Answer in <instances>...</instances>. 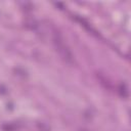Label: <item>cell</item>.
Here are the masks:
<instances>
[{
    "mask_svg": "<svg viewBox=\"0 0 131 131\" xmlns=\"http://www.w3.org/2000/svg\"><path fill=\"white\" fill-rule=\"evenodd\" d=\"M6 93H7V89L3 85H0V94H6Z\"/></svg>",
    "mask_w": 131,
    "mask_h": 131,
    "instance_id": "7",
    "label": "cell"
},
{
    "mask_svg": "<svg viewBox=\"0 0 131 131\" xmlns=\"http://www.w3.org/2000/svg\"><path fill=\"white\" fill-rule=\"evenodd\" d=\"M15 125H13V124H5V125H3L2 126V129L4 130V131H14L15 130Z\"/></svg>",
    "mask_w": 131,
    "mask_h": 131,
    "instance_id": "5",
    "label": "cell"
},
{
    "mask_svg": "<svg viewBox=\"0 0 131 131\" xmlns=\"http://www.w3.org/2000/svg\"><path fill=\"white\" fill-rule=\"evenodd\" d=\"M14 72H15V75H17V76H20V77H26L27 76V72L21 68H16L14 70Z\"/></svg>",
    "mask_w": 131,
    "mask_h": 131,
    "instance_id": "6",
    "label": "cell"
},
{
    "mask_svg": "<svg viewBox=\"0 0 131 131\" xmlns=\"http://www.w3.org/2000/svg\"><path fill=\"white\" fill-rule=\"evenodd\" d=\"M119 93L121 96L123 97H128V94H129V91H128V88L125 84H120L119 85Z\"/></svg>",
    "mask_w": 131,
    "mask_h": 131,
    "instance_id": "2",
    "label": "cell"
},
{
    "mask_svg": "<svg viewBox=\"0 0 131 131\" xmlns=\"http://www.w3.org/2000/svg\"><path fill=\"white\" fill-rule=\"evenodd\" d=\"M79 131H88V130H84V129H83V130H79Z\"/></svg>",
    "mask_w": 131,
    "mask_h": 131,
    "instance_id": "8",
    "label": "cell"
},
{
    "mask_svg": "<svg viewBox=\"0 0 131 131\" xmlns=\"http://www.w3.org/2000/svg\"><path fill=\"white\" fill-rule=\"evenodd\" d=\"M52 40H53L54 47H55L56 51L59 53L60 57H61L66 62H68V63H70V64L74 63V55H73V53L71 52L70 48L66 45L64 40H63L62 36L60 35V33L54 32V33H53V36H52Z\"/></svg>",
    "mask_w": 131,
    "mask_h": 131,
    "instance_id": "1",
    "label": "cell"
},
{
    "mask_svg": "<svg viewBox=\"0 0 131 131\" xmlns=\"http://www.w3.org/2000/svg\"><path fill=\"white\" fill-rule=\"evenodd\" d=\"M26 27L29 28V29H31V30H35V29L38 27V25H37L36 20L30 19V20H27V21H26Z\"/></svg>",
    "mask_w": 131,
    "mask_h": 131,
    "instance_id": "4",
    "label": "cell"
},
{
    "mask_svg": "<svg viewBox=\"0 0 131 131\" xmlns=\"http://www.w3.org/2000/svg\"><path fill=\"white\" fill-rule=\"evenodd\" d=\"M37 127H38L39 131H50V127L46 123H43V122L37 123Z\"/></svg>",
    "mask_w": 131,
    "mask_h": 131,
    "instance_id": "3",
    "label": "cell"
}]
</instances>
